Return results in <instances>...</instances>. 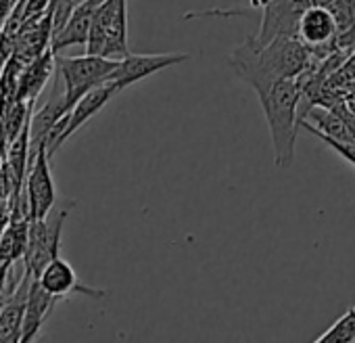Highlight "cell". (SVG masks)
Masks as SVG:
<instances>
[{
  "instance_id": "52a82bcc",
  "label": "cell",
  "mask_w": 355,
  "mask_h": 343,
  "mask_svg": "<svg viewBox=\"0 0 355 343\" xmlns=\"http://www.w3.org/2000/svg\"><path fill=\"white\" fill-rule=\"evenodd\" d=\"M191 55L187 53H159V55H125L119 59L117 67L109 76V82L117 86V90H123L157 72H163L167 67L180 65L189 61Z\"/></svg>"
},
{
  "instance_id": "8992f818",
  "label": "cell",
  "mask_w": 355,
  "mask_h": 343,
  "mask_svg": "<svg viewBox=\"0 0 355 343\" xmlns=\"http://www.w3.org/2000/svg\"><path fill=\"white\" fill-rule=\"evenodd\" d=\"M26 189V214L30 220H42L46 218L57 201V189L53 181V172H51V155L46 147H38L32 151L30 167H28V176L24 183Z\"/></svg>"
},
{
  "instance_id": "7c38bea8",
  "label": "cell",
  "mask_w": 355,
  "mask_h": 343,
  "mask_svg": "<svg viewBox=\"0 0 355 343\" xmlns=\"http://www.w3.org/2000/svg\"><path fill=\"white\" fill-rule=\"evenodd\" d=\"M336 36V22L328 7H307L299 19L297 38L307 47H320Z\"/></svg>"
},
{
  "instance_id": "7a4b0ae2",
  "label": "cell",
  "mask_w": 355,
  "mask_h": 343,
  "mask_svg": "<svg viewBox=\"0 0 355 343\" xmlns=\"http://www.w3.org/2000/svg\"><path fill=\"white\" fill-rule=\"evenodd\" d=\"M261 103V111L268 122L274 163L280 169L293 165L295 159V140L299 132V103H301V88L297 78L280 80L272 84L268 90L257 94Z\"/></svg>"
},
{
  "instance_id": "2e32d148",
  "label": "cell",
  "mask_w": 355,
  "mask_h": 343,
  "mask_svg": "<svg viewBox=\"0 0 355 343\" xmlns=\"http://www.w3.org/2000/svg\"><path fill=\"white\" fill-rule=\"evenodd\" d=\"M301 128H305L307 132H311L315 138H320L326 147H330L334 153H338L347 163H351L353 167H355V142H349V140H338V138H332V136H326V134H322L320 130H315L307 119H303L301 124H299Z\"/></svg>"
},
{
  "instance_id": "ffe728a7",
  "label": "cell",
  "mask_w": 355,
  "mask_h": 343,
  "mask_svg": "<svg viewBox=\"0 0 355 343\" xmlns=\"http://www.w3.org/2000/svg\"><path fill=\"white\" fill-rule=\"evenodd\" d=\"M268 3H270V0H251V7L253 9H263Z\"/></svg>"
},
{
  "instance_id": "ba28073f",
  "label": "cell",
  "mask_w": 355,
  "mask_h": 343,
  "mask_svg": "<svg viewBox=\"0 0 355 343\" xmlns=\"http://www.w3.org/2000/svg\"><path fill=\"white\" fill-rule=\"evenodd\" d=\"M38 283L44 291H49L53 297L57 299H65L71 295H84V297H92V299H103L107 293L105 289H96L90 285H84L78 276V272L73 270V266L63 260L61 256L53 258L44 270L38 276Z\"/></svg>"
},
{
  "instance_id": "9a60e30c",
  "label": "cell",
  "mask_w": 355,
  "mask_h": 343,
  "mask_svg": "<svg viewBox=\"0 0 355 343\" xmlns=\"http://www.w3.org/2000/svg\"><path fill=\"white\" fill-rule=\"evenodd\" d=\"M318 343H349L355 341V308H349L326 333H322Z\"/></svg>"
},
{
  "instance_id": "9c48e42d",
  "label": "cell",
  "mask_w": 355,
  "mask_h": 343,
  "mask_svg": "<svg viewBox=\"0 0 355 343\" xmlns=\"http://www.w3.org/2000/svg\"><path fill=\"white\" fill-rule=\"evenodd\" d=\"M34 274L28 270L24 272L15 291L7 297V301L0 308V343H19L24 331V316L28 306V295L34 283Z\"/></svg>"
},
{
  "instance_id": "30bf717a",
  "label": "cell",
  "mask_w": 355,
  "mask_h": 343,
  "mask_svg": "<svg viewBox=\"0 0 355 343\" xmlns=\"http://www.w3.org/2000/svg\"><path fill=\"white\" fill-rule=\"evenodd\" d=\"M101 5H103V0H82V3L76 5L67 26L51 40V49L55 55H59V51L69 49V47H86L96 9Z\"/></svg>"
},
{
  "instance_id": "d6986e66",
  "label": "cell",
  "mask_w": 355,
  "mask_h": 343,
  "mask_svg": "<svg viewBox=\"0 0 355 343\" xmlns=\"http://www.w3.org/2000/svg\"><path fill=\"white\" fill-rule=\"evenodd\" d=\"M309 3L313 5V7H330L334 0H309Z\"/></svg>"
},
{
  "instance_id": "3957f363",
  "label": "cell",
  "mask_w": 355,
  "mask_h": 343,
  "mask_svg": "<svg viewBox=\"0 0 355 343\" xmlns=\"http://www.w3.org/2000/svg\"><path fill=\"white\" fill-rule=\"evenodd\" d=\"M119 59H109L101 55H82V57H59L55 55V74L63 80L65 103L71 109L86 92L109 82V76L117 67Z\"/></svg>"
},
{
  "instance_id": "6da1fadb",
  "label": "cell",
  "mask_w": 355,
  "mask_h": 343,
  "mask_svg": "<svg viewBox=\"0 0 355 343\" xmlns=\"http://www.w3.org/2000/svg\"><path fill=\"white\" fill-rule=\"evenodd\" d=\"M309 61L311 53L297 36H278L266 47H257L253 38L247 36L228 57V65L236 78L249 84L255 94L268 90L280 80L299 78Z\"/></svg>"
},
{
  "instance_id": "5b68a950",
  "label": "cell",
  "mask_w": 355,
  "mask_h": 343,
  "mask_svg": "<svg viewBox=\"0 0 355 343\" xmlns=\"http://www.w3.org/2000/svg\"><path fill=\"white\" fill-rule=\"evenodd\" d=\"M69 206L63 210H53L46 218L42 220H30V231H28V247L24 253L26 270L34 274L36 278L44 270V266L61 256V235L63 226L69 214Z\"/></svg>"
},
{
  "instance_id": "8fae6325",
  "label": "cell",
  "mask_w": 355,
  "mask_h": 343,
  "mask_svg": "<svg viewBox=\"0 0 355 343\" xmlns=\"http://www.w3.org/2000/svg\"><path fill=\"white\" fill-rule=\"evenodd\" d=\"M119 90H117V86L113 84V82H105V84H101V86H96V88H92L90 92H86L69 111H67V126H65V130H63V134H61V138H59V142H57V149H61L63 144H65V140L71 136V134H76L88 119H92L115 94H117Z\"/></svg>"
},
{
  "instance_id": "5bb4252c",
  "label": "cell",
  "mask_w": 355,
  "mask_h": 343,
  "mask_svg": "<svg viewBox=\"0 0 355 343\" xmlns=\"http://www.w3.org/2000/svg\"><path fill=\"white\" fill-rule=\"evenodd\" d=\"M53 72H55V53H53V49H49L44 55H38L36 61H32L28 65V69L24 72V76L17 84L19 101L28 99L30 103H34V99L40 94V90L44 88V84Z\"/></svg>"
},
{
  "instance_id": "ac0fdd59",
  "label": "cell",
  "mask_w": 355,
  "mask_h": 343,
  "mask_svg": "<svg viewBox=\"0 0 355 343\" xmlns=\"http://www.w3.org/2000/svg\"><path fill=\"white\" fill-rule=\"evenodd\" d=\"M73 9H76L73 0H51L49 11H51V19H53V38L67 26Z\"/></svg>"
},
{
  "instance_id": "44dd1931",
  "label": "cell",
  "mask_w": 355,
  "mask_h": 343,
  "mask_svg": "<svg viewBox=\"0 0 355 343\" xmlns=\"http://www.w3.org/2000/svg\"><path fill=\"white\" fill-rule=\"evenodd\" d=\"M345 103H347V107L355 113V92H353L351 97H347V99H345Z\"/></svg>"
},
{
  "instance_id": "277c9868",
  "label": "cell",
  "mask_w": 355,
  "mask_h": 343,
  "mask_svg": "<svg viewBox=\"0 0 355 343\" xmlns=\"http://www.w3.org/2000/svg\"><path fill=\"white\" fill-rule=\"evenodd\" d=\"M86 53L123 59L128 51V0H103L96 9Z\"/></svg>"
},
{
  "instance_id": "e0dca14e",
  "label": "cell",
  "mask_w": 355,
  "mask_h": 343,
  "mask_svg": "<svg viewBox=\"0 0 355 343\" xmlns=\"http://www.w3.org/2000/svg\"><path fill=\"white\" fill-rule=\"evenodd\" d=\"M328 9L336 22V34H343L353 26V22H355V0H334Z\"/></svg>"
},
{
  "instance_id": "4fadbf2b",
  "label": "cell",
  "mask_w": 355,
  "mask_h": 343,
  "mask_svg": "<svg viewBox=\"0 0 355 343\" xmlns=\"http://www.w3.org/2000/svg\"><path fill=\"white\" fill-rule=\"evenodd\" d=\"M57 301H59V299L53 297L49 291H44V289L40 287L38 278H34L32 289H30V295H28V306H26V316H24L21 341L28 343V341H32V339L40 333V328H42L44 320H46V316L51 314V310L55 308Z\"/></svg>"
}]
</instances>
